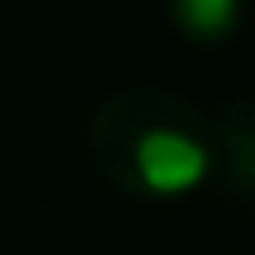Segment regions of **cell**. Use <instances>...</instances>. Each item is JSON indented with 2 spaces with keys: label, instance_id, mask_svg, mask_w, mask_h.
I'll return each mask as SVG.
<instances>
[{
  "label": "cell",
  "instance_id": "6da1fadb",
  "mask_svg": "<svg viewBox=\"0 0 255 255\" xmlns=\"http://www.w3.org/2000/svg\"><path fill=\"white\" fill-rule=\"evenodd\" d=\"M85 150L95 175L140 200H180L215 180V125L160 85H125L90 110Z\"/></svg>",
  "mask_w": 255,
  "mask_h": 255
},
{
  "label": "cell",
  "instance_id": "7a4b0ae2",
  "mask_svg": "<svg viewBox=\"0 0 255 255\" xmlns=\"http://www.w3.org/2000/svg\"><path fill=\"white\" fill-rule=\"evenodd\" d=\"M215 125V180L225 195L255 205V95H230L220 105Z\"/></svg>",
  "mask_w": 255,
  "mask_h": 255
},
{
  "label": "cell",
  "instance_id": "3957f363",
  "mask_svg": "<svg viewBox=\"0 0 255 255\" xmlns=\"http://www.w3.org/2000/svg\"><path fill=\"white\" fill-rule=\"evenodd\" d=\"M165 5L170 25L190 45H225L245 20V0H165Z\"/></svg>",
  "mask_w": 255,
  "mask_h": 255
}]
</instances>
